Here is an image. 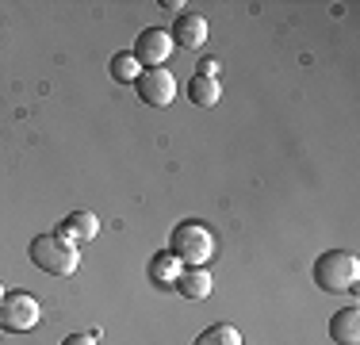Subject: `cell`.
Returning <instances> with one entry per match:
<instances>
[{"mask_svg": "<svg viewBox=\"0 0 360 345\" xmlns=\"http://www.w3.org/2000/svg\"><path fill=\"white\" fill-rule=\"evenodd\" d=\"M27 253H31V261H35L46 276H73L77 265H81V253H77V246H73V242H65L62 234H58V230H54V234L31 238Z\"/></svg>", "mask_w": 360, "mask_h": 345, "instance_id": "6da1fadb", "label": "cell"}, {"mask_svg": "<svg viewBox=\"0 0 360 345\" xmlns=\"http://www.w3.org/2000/svg\"><path fill=\"white\" fill-rule=\"evenodd\" d=\"M360 280V261L349 249H326V253L314 261V284L330 296L338 291H353Z\"/></svg>", "mask_w": 360, "mask_h": 345, "instance_id": "7a4b0ae2", "label": "cell"}, {"mask_svg": "<svg viewBox=\"0 0 360 345\" xmlns=\"http://www.w3.org/2000/svg\"><path fill=\"white\" fill-rule=\"evenodd\" d=\"M169 253H173L180 265L200 269L203 261L215 257V234H211L203 222H180L173 230V238H169Z\"/></svg>", "mask_w": 360, "mask_h": 345, "instance_id": "3957f363", "label": "cell"}, {"mask_svg": "<svg viewBox=\"0 0 360 345\" xmlns=\"http://www.w3.org/2000/svg\"><path fill=\"white\" fill-rule=\"evenodd\" d=\"M39 299L31 296V291H4V299H0V326L4 330H35L39 326Z\"/></svg>", "mask_w": 360, "mask_h": 345, "instance_id": "277c9868", "label": "cell"}, {"mask_svg": "<svg viewBox=\"0 0 360 345\" xmlns=\"http://www.w3.org/2000/svg\"><path fill=\"white\" fill-rule=\"evenodd\" d=\"M134 89H139L142 104H150V108H169V104L176 100V77L169 73V69H142Z\"/></svg>", "mask_w": 360, "mask_h": 345, "instance_id": "5b68a950", "label": "cell"}, {"mask_svg": "<svg viewBox=\"0 0 360 345\" xmlns=\"http://www.w3.org/2000/svg\"><path fill=\"white\" fill-rule=\"evenodd\" d=\"M169 54H173V34L161 27H146L139 34V42H134V58L146 69H161L169 62Z\"/></svg>", "mask_w": 360, "mask_h": 345, "instance_id": "8992f818", "label": "cell"}, {"mask_svg": "<svg viewBox=\"0 0 360 345\" xmlns=\"http://www.w3.org/2000/svg\"><path fill=\"white\" fill-rule=\"evenodd\" d=\"M173 46H184V50H195V46H203L207 42V20L203 15H195V12H184L180 20L173 23Z\"/></svg>", "mask_w": 360, "mask_h": 345, "instance_id": "52a82bcc", "label": "cell"}, {"mask_svg": "<svg viewBox=\"0 0 360 345\" xmlns=\"http://www.w3.org/2000/svg\"><path fill=\"white\" fill-rule=\"evenodd\" d=\"M96 230H100V219L92 211H70L62 219V227H58V234L77 246V242H92V238H96Z\"/></svg>", "mask_w": 360, "mask_h": 345, "instance_id": "ba28073f", "label": "cell"}, {"mask_svg": "<svg viewBox=\"0 0 360 345\" xmlns=\"http://www.w3.org/2000/svg\"><path fill=\"white\" fill-rule=\"evenodd\" d=\"M330 338L338 345H356L360 341V310L356 307H345L330 318Z\"/></svg>", "mask_w": 360, "mask_h": 345, "instance_id": "9c48e42d", "label": "cell"}, {"mask_svg": "<svg viewBox=\"0 0 360 345\" xmlns=\"http://www.w3.org/2000/svg\"><path fill=\"white\" fill-rule=\"evenodd\" d=\"M173 288H176L184 299H207L211 288H215V280H211V276L203 272V269H184V272L176 276Z\"/></svg>", "mask_w": 360, "mask_h": 345, "instance_id": "30bf717a", "label": "cell"}, {"mask_svg": "<svg viewBox=\"0 0 360 345\" xmlns=\"http://www.w3.org/2000/svg\"><path fill=\"white\" fill-rule=\"evenodd\" d=\"M188 96H192V104H200V108H215L222 96L219 77H192L188 81Z\"/></svg>", "mask_w": 360, "mask_h": 345, "instance_id": "8fae6325", "label": "cell"}, {"mask_svg": "<svg viewBox=\"0 0 360 345\" xmlns=\"http://www.w3.org/2000/svg\"><path fill=\"white\" fill-rule=\"evenodd\" d=\"M192 345H242V334H238L234 326H226V322H215V326H207Z\"/></svg>", "mask_w": 360, "mask_h": 345, "instance_id": "7c38bea8", "label": "cell"}, {"mask_svg": "<svg viewBox=\"0 0 360 345\" xmlns=\"http://www.w3.org/2000/svg\"><path fill=\"white\" fill-rule=\"evenodd\" d=\"M184 272V265L176 261L173 253H161V257H153V265H150V276L158 284H176V276Z\"/></svg>", "mask_w": 360, "mask_h": 345, "instance_id": "4fadbf2b", "label": "cell"}, {"mask_svg": "<svg viewBox=\"0 0 360 345\" xmlns=\"http://www.w3.org/2000/svg\"><path fill=\"white\" fill-rule=\"evenodd\" d=\"M111 77H115L119 84H131V81H139V77H142V65H139V58H134V54H115V58H111Z\"/></svg>", "mask_w": 360, "mask_h": 345, "instance_id": "5bb4252c", "label": "cell"}, {"mask_svg": "<svg viewBox=\"0 0 360 345\" xmlns=\"http://www.w3.org/2000/svg\"><path fill=\"white\" fill-rule=\"evenodd\" d=\"M200 77H219V62H215V58H203V62H200Z\"/></svg>", "mask_w": 360, "mask_h": 345, "instance_id": "9a60e30c", "label": "cell"}, {"mask_svg": "<svg viewBox=\"0 0 360 345\" xmlns=\"http://www.w3.org/2000/svg\"><path fill=\"white\" fill-rule=\"evenodd\" d=\"M62 345H96V338H92V334H70Z\"/></svg>", "mask_w": 360, "mask_h": 345, "instance_id": "2e32d148", "label": "cell"}, {"mask_svg": "<svg viewBox=\"0 0 360 345\" xmlns=\"http://www.w3.org/2000/svg\"><path fill=\"white\" fill-rule=\"evenodd\" d=\"M0 299H4V284H0Z\"/></svg>", "mask_w": 360, "mask_h": 345, "instance_id": "e0dca14e", "label": "cell"}]
</instances>
